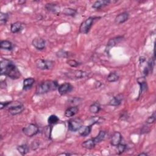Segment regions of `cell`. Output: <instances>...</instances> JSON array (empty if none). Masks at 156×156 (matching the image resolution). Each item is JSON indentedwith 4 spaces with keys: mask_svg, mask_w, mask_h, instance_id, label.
I'll use <instances>...</instances> for the list:
<instances>
[{
    "mask_svg": "<svg viewBox=\"0 0 156 156\" xmlns=\"http://www.w3.org/2000/svg\"><path fill=\"white\" fill-rule=\"evenodd\" d=\"M1 74L12 79H18L21 77V73L16 65L10 60L2 58L0 62Z\"/></svg>",
    "mask_w": 156,
    "mask_h": 156,
    "instance_id": "obj_1",
    "label": "cell"
},
{
    "mask_svg": "<svg viewBox=\"0 0 156 156\" xmlns=\"http://www.w3.org/2000/svg\"><path fill=\"white\" fill-rule=\"evenodd\" d=\"M58 82L56 80H46L40 82L36 87L35 94H43L58 89Z\"/></svg>",
    "mask_w": 156,
    "mask_h": 156,
    "instance_id": "obj_2",
    "label": "cell"
},
{
    "mask_svg": "<svg viewBox=\"0 0 156 156\" xmlns=\"http://www.w3.org/2000/svg\"><path fill=\"white\" fill-rule=\"evenodd\" d=\"M101 18V16H90L83 21L79 26V33L82 34H87L95 21L99 20Z\"/></svg>",
    "mask_w": 156,
    "mask_h": 156,
    "instance_id": "obj_3",
    "label": "cell"
},
{
    "mask_svg": "<svg viewBox=\"0 0 156 156\" xmlns=\"http://www.w3.org/2000/svg\"><path fill=\"white\" fill-rule=\"evenodd\" d=\"M35 64L36 67L41 70L51 69L54 66L55 62L51 60L38 58L35 60Z\"/></svg>",
    "mask_w": 156,
    "mask_h": 156,
    "instance_id": "obj_4",
    "label": "cell"
},
{
    "mask_svg": "<svg viewBox=\"0 0 156 156\" xmlns=\"http://www.w3.org/2000/svg\"><path fill=\"white\" fill-rule=\"evenodd\" d=\"M22 131L26 136L32 137L38 133L39 128L35 124L29 123L22 129Z\"/></svg>",
    "mask_w": 156,
    "mask_h": 156,
    "instance_id": "obj_5",
    "label": "cell"
},
{
    "mask_svg": "<svg viewBox=\"0 0 156 156\" xmlns=\"http://www.w3.org/2000/svg\"><path fill=\"white\" fill-rule=\"evenodd\" d=\"M82 119L79 118L70 119L68 121V129L71 132H77L83 126Z\"/></svg>",
    "mask_w": 156,
    "mask_h": 156,
    "instance_id": "obj_6",
    "label": "cell"
},
{
    "mask_svg": "<svg viewBox=\"0 0 156 156\" xmlns=\"http://www.w3.org/2000/svg\"><path fill=\"white\" fill-rule=\"evenodd\" d=\"M65 74L69 79L77 80L84 78L87 76V73L82 70H72L66 73Z\"/></svg>",
    "mask_w": 156,
    "mask_h": 156,
    "instance_id": "obj_7",
    "label": "cell"
},
{
    "mask_svg": "<svg viewBox=\"0 0 156 156\" xmlns=\"http://www.w3.org/2000/svg\"><path fill=\"white\" fill-rule=\"evenodd\" d=\"M32 44L37 50L41 51L46 48V41L43 38L36 37L32 40Z\"/></svg>",
    "mask_w": 156,
    "mask_h": 156,
    "instance_id": "obj_8",
    "label": "cell"
},
{
    "mask_svg": "<svg viewBox=\"0 0 156 156\" xmlns=\"http://www.w3.org/2000/svg\"><path fill=\"white\" fill-rule=\"evenodd\" d=\"M72 85L68 82L63 83L60 85L58 87V91L60 95H65L68 93H70L73 90Z\"/></svg>",
    "mask_w": 156,
    "mask_h": 156,
    "instance_id": "obj_9",
    "label": "cell"
},
{
    "mask_svg": "<svg viewBox=\"0 0 156 156\" xmlns=\"http://www.w3.org/2000/svg\"><path fill=\"white\" fill-rule=\"evenodd\" d=\"M124 36L123 35H118L116 36L115 37H113L112 38H110L107 43V48H106V51H107V52L108 53L110 49L115 46L116 45H117L118 43H119L123 39Z\"/></svg>",
    "mask_w": 156,
    "mask_h": 156,
    "instance_id": "obj_10",
    "label": "cell"
},
{
    "mask_svg": "<svg viewBox=\"0 0 156 156\" xmlns=\"http://www.w3.org/2000/svg\"><path fill=\"white\" fill-rule=\"evenodd\" d=\"M24 110V105L21 103H19L9 107L8 111L10 115H16L22 113Z\"/></svg>",
    "mask_w": 156,
    "mask_h": 156,
    "instance_id": "obj_11",
    "label": "cell"
},
{
    "mask_svg": "<svg viewBox=\"0 0 156 156\" xmlns=\"http://www.w3.org/2000/svg\"><path fill=\"white\" fill-rule=\"evenodd\" d=\"M45 9L49 12L54 13L56 15H59L60 13V7L55 3H52V2H49L46 4L44 6Z\"/></svg>",
    "mask_w": 156,
    "mask_h": 156,
    "instance_id": "obj_12",
    "label": "cell"
},
{
    "mask_svg": "<svg viewBox=\"0 0 156 156\" xmlns=\"http://www.w3.org/2000/svg\"><path fill=\"white\" fill-rule=\"evenodd\" d=\"M137 82L140 85V91H139V96L138 98H140V96L144 93L147 90V84L145 79V77H141L137 79Z\"/></svg>",
    "mask_w": 156,
    "mask_h": 156,
    "instance_id": "obj_13",
    "label": "cell"
},
{
    "mask_svg": "<svg viewBox=\"0 0 156 156\" xmlns=\"http://www.w3.org/2000/svg\"><path fill=\"white\" fill-rule=\"evenodd\" d=\"M129 18V13L127 12H122L116 16L115 18V23L116 24H121L128 20Z\"/></svg>",
    "mask_w": 156,
    "mask_h": 156,
    "instance_id": "obj_14",
    "label": "cell"
},
{
    "mask_svg": "<svg viewBox=\"0 0 156 156\" xmlns=\"http://www.w3.org/2000/svg\"><path fill=\"white\" fill-rule=\"evenodd\" d=\"M122 137L119 132H115L112 135L110 139V144L113 146H117L119 143L122 142Z\"/></svg>",
    "mask_w": 156,
    "mask_h": 156,
    "instance_id": "obj_15",
    "label": "cell"
},
{
    "mask_svg": "<svg viewBox=\"0 0 156 156\" xmlns=\"http://www.w3.org/2000/svg\"><path fill=\"white\" fill-rule=\"evenodd\" d=\"M113 1H110V0H99V1H95L93 4L92 5V8L96 9V10H99L101 9L105 6H107V5H108L110 3L112 2Z\"/></svg>",
    "mask_w": 156,
    "mask_h": 156,
    "instance_id": "obj_16",
    "label": "cell"
},
{
    "mask_svg": "<svg viewBox=\"0 0 156 156\" xmlns=\"http://www.w3.org/2000/svg\"><path fill=\"white\" fill-rule=\"evenodd\" d=\"M123 100V95L122 94H119L114 96L108 102V105L111 106L116 107L119 105Z\"/></svg>",
    "mask_w": 156,
    "mask_h": 156,
    "instance_id": "obj_17",
    "label": "cell"
},
{
    "mask_svg": "<svg viewBox=\"0 0 156 156\" xmlns=\"http://www.w3.org/2000/svg\"><path fill=\"white\" fill-rule=\"evenodd\" d=\"M92 129V125H88V126H82L78 130L80 136L85 137L90 135L91 133Z\"/></svg>",
    "mask_w": 156,
    "mask_h": 156,
    "instance_id": "obj_18",
    "label": "cell"
},
{
    "mask_svg": "<svg viewBox=\"0 0 156 156\" xmlns=\"http://www.w3.org/2000/svg\"><path fill=\"white\" fill-rule=\"evenodd\" d=\"M23 28V24L20 21H16L10 25V31L13 34L18 33L20 32Z\"/></svg>",
    "mask_w": 156,
    "mask_h": 156,
    "instance_id": "obj_19",
    "label": "cell"
},
{
    "mask_svg": "<svg viewBox=\"0 0 156 156\" xmlns=\"http://www.w3.org/2000/svg\"><path fill=\"white\" fill-rule=\"evenodd\" d=\"M35 83V79L32 77H27L23 80V89L24 90H30L33 85Z\"/></svg>",
    "mask_w": 156,
    "mask_h": 156,
    "instance_id": "obj_20",
    "label": "cell"
},
{
    "mask_svg": "<svg viewBox=\"0 0 156 156\" xmlns=\"http://www.w3.org/2000/svg\"><path fill=\"white\" fill-rule=\"evenodd\" d=\"M79 112V108L77 105L72 106L68 108L65 112V116L67 118H70L74 116Z\"/></svg>",
    "mask_w": 156,
    "mask_h": 156,
    "instance_id": "obj_21",
    "label": "cell"
},
{
    "mask_svg": "<svg viewBox=\"0 0 156 156\" xmlns=\"http://www.w3.org/2000/svg\"><path fill=\"white\" fill-rule=\"evenodd\" d=\"M97 144L96 143L94 140L93 138H90V139H88L87 140H85L84 141L82 144V147L83 148H85V149H92L93 148H94L95 147V146Z\"/></svg>",
    "mask_w": 156,
    "mask_h": 156,
    "instance_id": "obj_22",
    "label": "cell"
},
{
    "mask_svg": "<svg viewBox=\"0 0 156 156\" xmlns=\"http://www.w3.org/2000/svg\"><path fill=\"white\" fill-rule=\"evenodd\" d=\"M101 110V107L98 102H94L90 105L89 107V111L91 113L96 114L98 113Z\"/></svg>",
    "mask_w": 156,
    "mask_h": 156,
    "instance_id": "obj_23",
    "label": "cell"
},
{
    "mask_svg": "<svg viewBox=\"0 0 156 156\" xmlns=\"http://www.w3.org/2000/svg\"><path fill=\"white\" fill-rule=\"evenodd\" d=\"M0 48L2 49L12 51L13 49V44L9 40H2L0 42Z\"/></svg>",
    "mask_w": 156,
    "mask_h": 156,
    "instance_id": "obj_24",
    "label": "cell"
},
{
    "mask_svg": "<svg viewBox=\"0 0 156 156\" xmlns=\"http://www.w3.org/2000/svg\"><path fill=\"white\" fill-rule=\"evenodd\" d=\"M16 149L20 154H21L22 155H24L29 152V146L27 144H22L18 146Z\"/></svg>",
    "mask_w": 156,
    "mask_h": 156,
    "instance_id": "obj_25",
    "label": "cell"
},
{
    "mask_svg": "<svg viewBox=\"0 0 156 156\" xmlns=\"http://www.w3.org/2000/svg\"><path fill=\"white\" fill-rule=\"evenodd\" d=\"M119 78V76L118 74V73L115 71H112V72H110L107 76V80L109 82H115L118 80Z\"/></svg>",
    "mask_w": 156,
    "mask_h": 156,
    "instance_id": "obj_26",
    "label": "cell"
},
{
    "mask_svg": "<svg viewBox=\"0 0 156 156\" xmlns=\"http://www.w3.org/2000/svg\"><path fill=\"white\" fill-rule=\"evenodd\" d=\"M62 13H63V15H66V16H71V17H74L75 16L77 13V11L73 8H65L63 9Z\"/></svg>",
    "mask_w": 156,
    "mask_h": 156,
    "instance_id": "obj_27",
    "label": "cell"
},
{
    "mask_svg": "<svg viewBox=\"0 0 156 156\" xmlns=\"http://www.w3.org/2000/svg\"><path fill=\"white\" fill-rule=\"evenodd\" d=\"M105 135H106V132L105 131H104V130H100L99 133H98V135L96 137H94L93 138H94L96 143L98 144V143H101V141H102L105 139Z\"/></svg>",
    "mask_w": 156,
    "mask_h": 156,
    "instance_id": "obj_28",
    "label": "cell"
},
{
    "mask_svg": "<svg viewBox=\"0 0 156 156\" xmlns=\"http://www.w3.org/2000/svg\"><path fill=\"white\" fill-rule=\"evenodd\" d=\"M9 18V15L7 13L1 12L0 13V23L1 25H4L7 23L8 19Z\"/></svg>",
    "mask_w": 156,
    "mask_h": 156,
    "instance_id": "obj_29",
    "label": "cell"
},
{
    "mask_svg": "<svg viewBox=\"0 0 156 156\" xmlns=\"http://www.w3.org/2000/svg\"><path fill=\"white\" fill-rule=\"evenodd\" d=\"M59 121V118L55 115H51L48 118V123L49 125H53L57 123Z\"/></svg>",
    "mask_w": 156,
    "mask_h": 156,
    "instance_id": "obj_30",
    "label": "cell"
},
{
    "mask_svg": "<svg viewBox=\"0 0 156 156\" xmlns=\"http://www.w3.org/2000/svg\"><path fill=\"white\" fill-rule=\"evenodd\" d=\"M56 55L60 58H68L69 56V54L68 51L63 49H60L56 52Z\"/></svg>",
    "mask_w": 156,
    "mask_h": 156,
    "instance_id": "obj_31",
    "label": "cell"
},
{
    "mask_svg": "<svg viewBox=\"0 0 156 156\" xmlns=\"http://www.w3.org/2000/svg\"><path fill=\"white\" fill-rule=\"evenodd\" d=\"M52 129V125H49L46 127L44 129V134L45 136L48 138V139H51V132Z\"/></svg>",
    "mask_w": 156,
    "mask_h": 156,
    "instance_id": "obj_32",
    "label": "cell"
},
{
    "mask_svg": "<svg viewBox=\"0 0 156 156\" xmlns=\"http://www.w3.org/2000/svg\"><path fill=\"white\" fill-rule=\"evenodd\" d=\"M117 147H118V154L119 155L122 154L126 149L127 148V146L126 144L124 143H122V142L121 143H119L118 146H117Z\"/></svg>",
    "mask_w": 156,
    "mask_h": 156,
    "instance_id": "obj_33",
    "label": "cell"
},
{
    "mask_svg": "<svg viewBox=\"0 0 156 156\" xmlns=\"http://www.w3.org/2000/svg\"><path fill=\"white\" fill-rule=\"evenodd\" d=\"M104 119L100 116H94L92 118V123L91 124L92 126L94 124H100L102 123L104 121Z\"/></svg>",
    "mask_w": 156,
    "mask_h": 156,
    "instance_id": "obj_34",
    "label": "cell"
},
{
    "mask_svg": "<svg viewBox=\"0 0 156 156\" xmlns=\"http://www.w3.org/2000/svg\"><path fill=\"white\" fill-rule=\"evenodd\" d=\"M66 63L68 65H69L70 66L75 68V67H77L78 66H79L80 65V63H79V62L73 60V59H69L66 61Z\"/></svg>",
    "mask_w": 156,
    "mask_h": 156,
    "instance_id": "obj_35",
    "label": "cell"
},
{
    "mask_svg": "<svg viewBox=\"0 0 156 156\" xmlns=\"http://www.w3.org/2000/svg\"><path fill=\"white\" fill-rule=\"evenodd\" d=\"M155 121V113L153 112V113L149 116L146 120V123L147 124H151L154 123Z\"/></svg>",
    "mask_w": 156,
    "mask_h": 156,
    "instance_id": "obj_36",
    "label": "cell"
},
{
    "mask_svg": "<svg viewBox=\"0 0 156 156\" xmlns=\"http://www.w3.org/2000/svg\"><path fill=\"white\" fill-rule=\"evenodd\" d=\"M12 101H5V102H1V103H0L1 108H0L1 110H2L3 108L8 107L10 104H12Z\"/></svg>",
    "mask_w": 156,
    "mask_h": 156,
    "instance_id": "obj_37",
    "label": "cell"
},
{
    "mask_svg": "<svg viewBox=\"0 0 156 156\" xmlns=\"http://www.w3.org/2000/svg\"><path fill=\"white\" fill-rule=\"evenodd\" d=\"M39 146H40V143L38 141L35 140L31 144V148L32 150H36L39 147Z\"/></svg>",
    "mask_w": 156,
    "mask_h": 156,
    "instance_id": "obj_38",
    "label": "cell"
},
{
    "mask_svg": "<svg viewBox=\"0 0 156 156\" xmlns=\"http://www.w3.org/2000/svg\"><path fill=\"white\" fill-rule=\"evenodd\" d=\"M128 117H129V116H128V115H127V112H121V114H120V115H119V118L121 119V120H127V118H128Z\"/></svg>",
    "mask_w": 156,
    "mask_h": 156,
    "instance_id": "obj_39",
    "label": "cell"
},
{
    "mask_svg": "<svg viewBox=\"0 0 156 156\" xmlns=\"http://www.w3.org/2000/svg\"><path fill=\"white\" fill-rule=\"evenodd\" d=\"M82 100L81 98H76V97H74V98H71L69 99V102L71 104H75L76 102H80V101Z\"/></svg>",
    "mask_w": 156,
    "mask_h": 156,
    "instance_id": "obj_40",
    "label": "cell"
},
{
    "mask_svg": "<svg viewBox=\"0 0 156 156\" xmlns=\"http://www.w3.org/2000/svg\"><path fill=\"white\" fill-rule=\"evenodd\" d=\"M138 156H147V154L146 153V152H141V153H140V154H139L138 155Z\"/></svg>",
    "mask_w": 156,
    "mask_h": 156,
    "instance_id": "obj_41",
    "label": "cell"
},
{
    "mask_svg": "<svg viewBox=\"0 0 156 156\" xmlns=\"http://www.w3.org/2000/svg\"><path fill=\"white\" fill-rule=\"evenodd\" d=\"M72 155L71 154H69V153H61V154H59L58 155Z\"/></svg>",
    "mask_w": 156,
    "mask_h": 156,
    "instance_id": "obj_42",
    "label": "cell"
}]
</instances>
